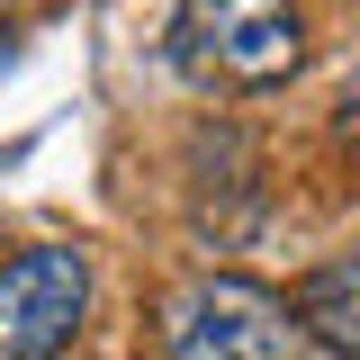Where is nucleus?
<instances>
[{"instance_id":"4","label":"nucleus","mask_w":360,"mask_h":360,"mask_svg":"<svg viewBox=\"0 0 360 360\" xmlns=\"http://www.w3.org/2000/svg\"><path fill=\"white\" fill-rule=\"evenodd\" d=\"M288 324H297V342H324V352L360 360V252L307 270L297 297H288Z\"/></svg>"},{"instance_id":"3","label":"nucleus","mask_w":360,"mask_h":360,"mask_svg":"<svg viewBox=\"0 0 360 360\" xmlns=\"http://www.w3.org/2000/svg\"><path fill=\"white\" fill-rule=\"evenodd\" d=\"M90 315V252L27 243L0 262V360H63Z\"/></svg>"},{"instance_id":"1","label":"nucleus","mask_w":360,"mask_h":360,"mask_svg":"<svg viewBox=\"0 0 360 360\" xmlns=\"http://www.w3.org/2000/svg\"><path fill=\"white\" fill-rule=\"evenodd\" d=\"M172 63L198 90H270L307 63V27L288 0H180Z\"/></svg>"},{"instance_id":"2","label":"nucleus","mask_w":360,"mask_h":360,"mask_svg":"<svg viewBox=\"0 0 360 360\" xmlns=\"http://www.w3.org/2000/svg\"><path fill=\"white\" fill-rule=\"evenodd\" d=\"M162 352L172 360H297L288 297H270L262 279L207 270L162 307Z\"/></svg>"},{"instance_id":"5","label":"nucleus","mask_w":360,"mask_h":360,"mask_svg":"<svg viewBox=\"0 0 360 360\" xmlns=\"http://www.w3.org/2000/svg\"><path fill=\"white\" fill-rule=\"evenodd\" d=\"M333 135L360 153V72H352V90H342V108H333Z\"/></svg>"}]
</instances>
